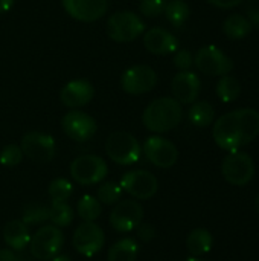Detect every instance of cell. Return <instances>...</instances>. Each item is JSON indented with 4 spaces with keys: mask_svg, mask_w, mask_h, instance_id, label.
Listing matches in <instances>:
<instances>
[{
    "mask_svg": "<svg viewBox=\"0 0 259 261\" xmlns=\"http://www.w3.org/2000/svg\"><path fill=\"white\" fill-rule=\"evenodd\" d=\"M145 32L143 20L131 11H118L107 20V34L113 41L130 43Z\"/></svg>",
    "mask_w": 259,
    "mask_h": 261,
    "instance_id": "obj_3",
    "label": "cell"
},
{
    "mask_svg": "<svg viewBox=\"0 0 259 261\" xmlns=\"http://www.w3.org/2000/svg\"><path fill=\"white\" fill-rule=\"evenodd\" d=\"M95 96V87L87 80H72L60 92L61 102L69 109H79L87 106Z\"/></svg>",
    "mask_w": 259,
    "mask_h": 261,
    "instance_id": "obj_18",
    "label": "cell"
},
{
    "mask_svg": "<svg viewBox=\"0 0 259 261\" xmlns=\"http://www.w3.org/2000/svg\"><path fill=\"white\" fill-rule=\"evenodd\" d=\"M20 148L26 158L38 164H47L55 158V139L41 132H29L21 138Z\"/></svg>",
    "mask_w": 259,
    "mask_h": 261,
    "instance_id": "obj_9",
    "label": "cell"
},
{
    "mask_svg": "<svg viewBox=\"0 0 259 261\" xmlns=\"http://www.w3.org/2000/svg\"><path fill=\"white\" fill-rule=\"evenodd\" d=\"M122 188L121 185L114 184V182H105L102 184L98 191H96V199L99 200V203L102 205H107V206H111V205H116L121 197H122Z\"/></svg>",
    "mask_w": 259,
    "mask_h": 261,
    "instance_id": "obj_29",
    "label": "cell"
},
{
    "mask_svg": "<svg viewBox=\"0 0 259 261\" xmlns=\"http://www.w3.org/2000/svg\"><path fill=\"white\" fill-rule=\"evenodd\" d=\"M49 220L58 228H66L73 222V210L66 202H52L49 206Z\"/></svg>",
    "mask_w": 259,
    "mask_h": 261,
    "instance_id": "obj_28",
    "label": "cell"
},
{
    "mask_svg": "<svg viewBox=\"0 0 259 261\" xmlns=\"http://www.w3.org/2000/svg\"><path fill=\"white\" fill-rule=\"evenodd\" d=\"M163 14L172 26L180 28L189 18L191 8L185 0H168Z\"/></svg>",
    "mask_w": 259,
    "mask_h": 261,
    "instance_id": "obj_25",
    "label": "cell"
},
{
    "mask_svg": "<svg viewBox=\"0 0 259 261\" xmlns=\"http://www.w3.org/2000/svg\"><path fill=\"white\" fill-rule=\"evenodd\" d=\"M157 86V73L147 64L128 67L121 76V87L130 95H143Z\"/></svg>",
    "mask_w": 259,
    "mask_h": 261,
    "instance_id": "obj_10",
    "label": "cell"
},
{
    "mask_svg": "<svg viewBox=\"0 0 259 261\" xmlns=\"http://www.w3.org/2000/svg\"><path fill=\"white\" fill-rule=\"evenodd\" d=\"M61 128L72 141L85 142L95 136V133L98 130V124H96L95 118L90 116L89 113L73 109V110H69L63 116Z\"/></svg>",
    "mask_w": 259,
    "mask_h": 261,
    "instance_id": "obj_12",
    "label": "cell"
},
{
    "mask_svg": "<svg viewBox=\"0 0 259 261\" xmlns=\"http://www.w3.org/2000/svg\"><path fill=\"white\" fill-rule=\"evenodd\" d=\"M139 243L131 239H121L119 242H116L107 254V260L108 261H136L139 255Z\"/></svg>",
    "mask_w": 259,
    "mask_h": 261,
    "instance_id": "obj_22",
    "label": "cell"
},
{
    "mask_svg": "<svg viewBox=\"0 0 259 261\" xmlns=\"http://www.w3.org/2000/svg\"><path fill=\"white\" fill-rule=\"evenodd\" d=\"M212 246H214L212 234L203 228H197L191 231V234L186 239V248L192 257H200L211 252Z\"/></svg>",
    "mask_w": 259,
    "mask_h": 261,
    "instance_id": "obj_21",
    "label": "cell"
},
{
    "mask_svg": "<svg viewBox=\"0 0 259 261\" xmlns=\"http://www.w3.org/2000/svg\"><path fill=\"white\" fill-rule=\"evenodd\" d=\"M76 213L84 222H95L96 219H99V216L102 213V208H101V203H99V200L96 197L87 194V196H82L78 200Z\"/></svg>",
    "mask_w": 259,
    "mask_h": 261,
    "instance_id": "obj_27",
    "label": "cell"
},
{
    "mask_svg": "<svg viewBox=\"0 0 259 261\" xmlns=\"http://www.w3.org/2000/svg\"><path fill=\"white\" fill-rule=\"evenodd\" d=\"M107 156L118 165H133L140 159L142 147L128 132H114L105 142Z\"/></svg>",
    "mask_w": 259,
    "mask_h": 261,
    "instance_id": "obj_4",
    "label": "cell"
},
{
    "mask_svg": "<svg viewBox=\"0 0 259 261\" xmlns=\"http://www.w3.org/2000/svg\"><path fill=\"white\" fill-rule=\"evenodd\" d=\"M200 78L191 70H180L171 81V90L174 99L180 104H192L200 95Z\"/></svg>",
    "mask_w": 259,
    "mask_h": 261,
    "instance_id": "obj_17",
    "label": "cell"
},
{
    "mask_svg": "<svg viewBox=\"0 0 259 261\" xmlns=\"http://www.w3.org/2000/svg\"><path fill=\"white\" fill-rule=\"evenodd\" d=\"M142 151L147 159L157 168H171L179 159L177 147L171 141L160 136H150L143 142Z\"/></svg>",
    "mask_w": 259,
    "mask_h": 261,
    "instance_id": "obj_14",
    "label": "cell"
},
{
    "mask_svg": "<svg viewBox=\"0 0 259 261\" xmlns=\"http://www.w3.org/2000/svg\"><path fill=\"white\" fill-rule=\"evenodd\" d=\"M143 46L154 55H168L179 49L176 35L163 28H151L143 32Z\"/></svg>",
    "mask_w": 259,
    "mask_h": 261,
    "instance_id": "obj_19",
    "label": "cell"
},
{
    "mask_svg": "<svg viewBox=\"0 0 259 261\" xmlns=\"http://www.w3.org/2000/svg\"><path fill=\"white\" fill-rule=\"evenodd\" d=\"M3 240L12 251H24L31 242L27 225L21 220H11L3 228Z\"/></svg>",
    "mask_w": 259,
    "mask_h": 261,
    "instance_id": "obj_20",
    "label": "cell"
},
{
    "mask_svg": "<svg viewBox=\"0 0 259 261\" xmlns=\"http://www.w3.org/2000/svg\"><path fill=\"white\" fill-rule=\"evenodd\" d=\"M61 3L72 18L84 23L102 18L108 9V0H61Z\"/></svg>",
    "mask_w": 259,
    "mask_h": 261,
    "instance_id": "obj_16",
    "label": "cell"
},
{
    "mask_svg": "<svg viewBox=\"0 0 259 261\" xmlns=\"http://www.w3.org/2000/svg\"><path fill=\"white\" fill-rule=\"evenodd\" d=\"M14 2L15 0H0V14L8 12L14 6Z\"/></svg>",
    "mask_w": 259,
    "mask_h": 261,
    "instance_id": "obj_39",
    "label": "cell"
},
{
    "mask_svg": "<svg viewBox=\"0 0 259 261\" xmlns=\"http://www.w3.org/2000/svg\"><path fill=\"white\" fill-rule=\"evenodd\" d=\"M186 261H205V260H200L198 257H189Z\"/></svg>",
    "mask_w": 259,
    "mask_h": 261,
    "instance_id": "obj_42",
    "label": "cell"
},
{
    "mask_svg": "<svg viewBox=\"0 0 259 261\" xmlns=\"http://www.w3.org/2000/svg\"><path fill=\"white\" fill-rule=\"evenodd\" d=\"M211 5H214V6H217V8H224V9H227V8H234V6H237V5H240L243 0H208Z\"/></svg>",
    "mask_w": 259,
    "mask_h": 261,
    "instance_id": "obj_38",
    "label": "cell"
},
{
    "mask_svg": "<svg viewBox=\"0 0 259 261\" xmlns=\"http://www.w3.org/2000/svg\"><path fill=\"white\" fill-rule=\"evenodd\" d=\"M215 144L226 151H237L259 136V112L238 109L220 116L212 130Z\"/></svg>",
    "mask_w": 259,
    "mask_h": 261,
    "instance_id": "obj_1",
    "label": "cell"
},
{
    "mask_svg": "<svg viewBox=\"0 0 259 261\" xmlns=\"http://www.w3.org/2000/svg\"><path fill=\"white\" fill-rule=\"evenodd\" d=\"M136 234H137V237H139L142 242L148 243V242H151V240L156 237V229H154V226L150 225V223H140V225L136 228Z\"/></svg>",
    "mask_w": 259,
    "mask_h": 261,
    "instance_id": "obj_36",
    "label": "cell"
},
{
    "mask_svg": "<svg viewBox=\"0 0 259 261\" xmlns=\"http://www.w3.org/2000/svg\"><path fill=\"white\" fill-rule=\"evenodd\" d=\"M241 93V84L237 78L231 75H223L217 84V95L223 102L235 101Z\"/></svg>",
    "mask_w": 259,
    "mask_h": 261,
    "instance_id": "obj_26",
    "label": "cell"
},
{
    "mask_svg": "<svg viewBox=\"0 0 259 261\" xmlns=\"http://www.w3.org/2000/svg\"><path fill=\"white\" fill-rule=\"evenodd\" d=\"M255 208H256V213L259 214V194L258 197H256V200H255Z\"/></svg>",
    "mask_w": 259,
    "mask_h": 261,
    "instance_id": "obj_41",
    "label": "cell"
},
{
    "mask_svg": "<svg viewBox=\"0 0 259 261\" xmlns=\"http://www.w3.org/2000/svg\"><path fill=\"white\" fill-rule=\"evenodd\" d=\"M49 220V206L41 205V203H29L23 210L21 222L26 225H35V223H43Z\"/></svg>",
    "mask_w": 259,
    "mask_h": 261,
    "instance_id": "obj_31",
    "label": "cell"
},
{
    "mask_svg": "<svg viewBox=\"0 0 259 261\" xmlns=\"http://www.w3.org/2000/svg\"><path fill=\"white\" fill-rule=\"evenodd\" d=\"M143 220V208L136 200H119L110 213L108 222L118 232L134 231Z\"/></svg>",
    "mask_w": 259,
    "mask_h": 261,
    "instance_id": "obj_13",
    "label": "cell"
},
{
    "mask_svg": "<svg viewBox=\"0 0 259 261\" xmlns=\"http://www.w3.org/2000/svg\"><path fill=\"white\" fill-rule=\"evenodd\" d=\"M121 188L133 196L137 200H148L151 199L157 190H159V182L156 176L147 170H133L127 171L121 177Z\"/></svg>",
    "mask_w": 259,
    "mask_h": 261,
    "instance_id": "obj_11",
    "label": "cell"
},
{
    "mask_svg": "<svg viewBox=\"0 0 259 261\" xmlns=\"http://www.w3.org/2000/svg\"><path fill=\"white\" fill-rule=\"evenodd\" d=\"M183 118L182 104L169 96L157 98L151 101L142 115L145 128L153 133H166L176 128Z\"/></svg>",
    "mask_w": 259,
    "mask_h": 261,
    "instance_id": "obj_2",
    "label": "cell"
},
{
    "mask_svg": "<svg viewBox=\"0 0 259 261\" xmlns=\"http://www.w3.org/2000/svg\"><path fill=\"white\" fill-rule=\"evenodd\" d=\"M73 193V185L67 179L58 177L49 184V196L52 202H67Z\"/></svg>",
    "mask_w": 259,
    "mask_h": 261,
    "instance_id": "obj_30",
    "label": "cell"
},
{
    "mask_svg": "<svg viewBox=\"0 0 259 261\" xmlns=\"http://www.w3.org/2000/svg\"><path fill=\"white\" fill-rule=\"evenodd\" d=\"M188 118L197 127H209L215 119V110L208 101H197L192 102Z\"/></svg>",
    "mask_w": 259,
    "mask_h": 261,
    "instance_id": "obj_24",
    "label": "cell"
},
{
    "mask_svg": "<svg viewBox=\"0 0 259 261\" xmlns=\"http://www.w3.org/2000/svg\"><path fill=\"white\" fill-rule=\"evenodd\" d=\"M64 245V236L58 226L40 228L29 242V251L34 258L40 261H50Z\"/></svg>",
    "mask_w": 259,
    "mask_h": 261,
    "instance_id": "obj_5",
    "label": "cell"
},
{
    "mask_svg": "<svg viewBox=\"0 0 259 261\" xmlns=\"http://www.w3.org/2000/svg\"><path fill=\"white\" fill-rule=\"evenodd\" d=\"M23 156L24 154H23V151H21V148L18 145L9 144V145L3 147L2 151H0V164L3 167H8V168L17 167L23 161Z\"/></svg>",
    "mask_w": 259,
    "mask_h": 261,
    "instance_id": "obj_32",
    "label": "cell"
},
{
    "mask_svg": "<svg viewBox=\"0 0 259 261\" xmlns=\"http://www.w3.org/2000/svg\"><path fill=\"white\" fill-rule=\"evenodd\" d=\"M246 12L250 23L259 28V0H247Z\"/></svg>",
    "mask_w": 259,
    "mask_h": 261,
    "instance_id": "obj_37",
    "label": "cell"
},
{
    "mask_svg": "<svg viewBox=\"0 0 259 261\" xmlns=\"http://www.w3.org/2000/svg\"><path fill=\"white\" fill-rule=\"evenodd\" d=\"M194 64V58H192V54L186 49H180V50H176V55H174V66L179 69V70H189L191 66Z\"/></svg>",
    "mask_w": 259,
    "mask_h": 261,
    "instance_id": "obj_34",
    "label": "cell"
},
{
    "mask_svg": "<svg viewBox=\"0 0 259 261\" xmlns=\"http://www.w3.org/2000/svg\"><path fill=\"white\" fill-rule=\"evenodd\" d=\"M221 173L231 185L243 187L253 179L255 162L247 153H243L240 150L229 151V154L223 161Z\"/></svg>",
    "mask_w": 259,
    "mask_h": 261,
    "instance_id": "obj_7",
    "label": "cell"
},
{
    "mask_svg": "<svg viewBox=\"0 0 259 261\" xmlns=\"http://www.w3.org/2000/svg\"><path fill=\"white\" fill-rule=\"evenodd\" d=\"M108 174L107 162L95 154L78 156L70 164V176L79 185H95L104 180Z\"/></svg>",
    "mask_w": 259,
    "mask_h": 261,
    "instance_id": "obj_6",
    "label": "cell"
},
{
    "mask_svg": "<svg viewBox=\"0 0 259 261\" xmlns=\"http://www.w3.org/2000/svg\"><path fill=\"white\" fill-rule=\"evenodd\" d=\"M252 28L253 24L250 23V20L241 14H232L223 23V32L232 40L246 38L252 32Z\"/></svg>",
    "mask_w": 259,
    "mask_h": 261,
    "instance_id": "obj_23",
    "label": "cell"
},
{
    "mask_svg": "<svg viewBox=\"0 0 259 261\" xmlns=\"http://www.w3.org/2000/svg\"><path fill=\"white\" fill-rule=\"evenodd\" d=\"M166 3L168 0H142L139 5V11L148 18H156L163 14Z\"/></svg>",
    "mask_w": 259,
    "mask_h": 261,
    "instance_id": "obj_33",
    "label": "cell"
},
{
    "mask_svg": "<svg viewBox=\"0 0 259 261\" xmlns=\"http://www.w3.org/2000/svg\"><path fill=\"white\" fill-rule=\"evenodd\" d=\"M0 261H34V258L23 251H12V249H2Z\"/></svg>",
    "mask_w": 259,
    "mask_h": 261,
    "instance_id": "obj_35",
    "label": "cell"
},
{
    "mask_svg": "<svg viewBox=\"0 0 259 261\" xmlns=\"http://www.w3.org/2000/svg\"><path fill=\"white\" fill-rule=\"evenodd\" d=\"M194 63L197 69L208 76H223L234 70V60L214 44L198 49Z\"/></svg>",
    "mask_w": 259,
    "mask_h": 261,
    "instance_id": "obj_8",
    "label": "cell"
},
{
    "mask_svg": "<svg viewBox=\"0 0 259 261\" xmlns=\"http://www.w3.org/2000/svg\"><path fill=\"white\" fill-rule=\"evenodd\" d=\"M50 261H72V260H70V257H67V255H55V257H53Z\"/></svg>",
    "mask_w": 259,
    "mask_h": 261,
    "instance_id": "obj_40",
    "label": "cell"
},
{
    "mask_svg": "<svg viewBox=\"0 0 259 261\" xmlns=\"http://www.w3.org/2000/svg\"><path fill=\"white\" fill-rule=\"evenodd\" d=\"M104 242V231L95 222H84L76 228L72 245L78 254L84 257H93L102 249Z\"/></svg>",
    "mask_w": 259,
    "mask_h": 261,
    "instance_id": "obj_15",
    "label": "cell"
}]
</instances>
